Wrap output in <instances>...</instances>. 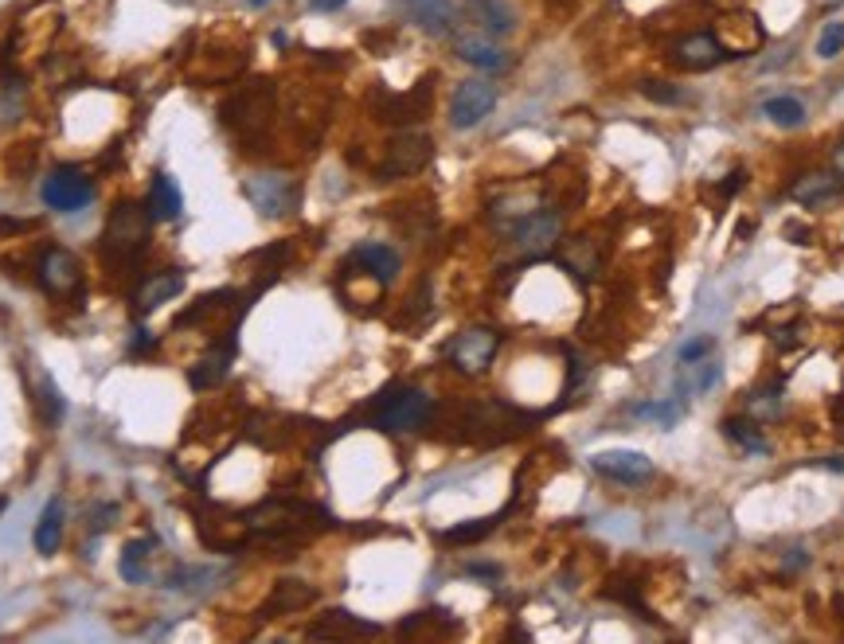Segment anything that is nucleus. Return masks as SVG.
I'll use <instances>...</instances> for the list:
<instances>
[{"label":"nucleus","mask_w":844,"mask_h":644,"mask_svg":"<svg viewBox=\"0 0 844 644\" xmlns=\"http://www.w3.org/2000/svg\"><path fill=\"white\" fill-rule=\"evenodd\" d=\"M149 243H153V215L145 211V203L121 200L102 231V262L114 273L138 270L141 258L149 255Z\"/></svg>","instance_id":"obj_1"},{"label":"nucleus","mask_w":844,"mask_h":644,"mask_svg":"<svg viewBox=\"0 0 844 644\" xmlns=\"http://www.w3.org/2000/svg\"><path fill=\"white\" fill-rule=\"evenodd\" d=\"M434 402L426 390L411 387V383H391L372 399L367 407V418L372 426H379L384 434H411V430H422L431 422Z\"/></svg>","instance_id":"obj_2"},{"label":"nucleus","mask_w":844,"mask_h":644,"mask_svg":"<svg viewBox=\"0 0 844 644\" xmlns=\"http://www.w3.org/2000/svg\"><path fill=\"white\" fill-rule=\"evenodd\" d=\"M274 86L267 79L262 82H250L243 91H235L227 102L220 106V121L231 129V133H239L243 145H255L267 137V129L274 126Z\"/></svg>","instance_id":"obj_3"},{"label":"nucleus","mask_w":844,"mask_h":644,"mask_svg":"<svg viewBox=\"0 0 844 644\" xmlns=\"http://www.w3.org/2000/svg\"><path fill=\"white\" fill-rule=\"evenodd\" d=\"M532 422H536L532 414H524V410L508 407V402L501 399H481L466 407V430L469 437H478V442H505V437L524 434Z\"/></svg>","instance_id":"obj_4"},{"label":"nucleus","mask_w":844,"mask_h":644,"mask_svg":"<svg viewBox=\"0 0 844 644\" xmlns=\"http://www.w3.org/2000/svg\"><path fill=\"white\" fill-rule=\"evenodd\" d=\"M434 79L438 74H422L407 94H387V91H376L372 94V109H376V118L387 121V126H419L434 106Z\"/></svg>","instance_id":"obj_5"},{"label":"nucleus","mask_w":844,"mask_h":644,"mask_svg":"<svg viewBox=\"0 0 844 644\" xmlns=\"http://www.w3.org/2000/svg\"><path fill=\"white\" fill-rule=\"evenodd\" d=\"M434 156V141L419 129H403V133H395L384 149V161L376 164V176L379 180H403V176H414L422 173Z\"/></svg>","instance_id":"obj_6"},{"label":"nucleus","mask_w":844,"mask_h":644,"mask_svg":"<svg viewBox=\"0 0 844 644\" xmlns=\"http://www.w3.org/2000/svg\"><path fill=\"white\" fill-rule=\"evenodd\" d=\"M36 282L56 301L79 297L83 293V266L67 246H44L36 258Z\"/></svg>","instance_id":"obj_7"},{"label":"nucleus","mask_w":844,"mask_h":644,"mask_svg":"<svg viewBox=\"0 0 844 644\" xmlns=\"http://www.w3.org/2000/svg\"><path fill=\"white\" fill-rule=\"evenodd\" d=\"M243 196H247L250 208H255L258 215H267V219L290 215V211H297V203H302L297 180L278 176V173H258V176H250V180H243Z\"/></svg>","instance_id":"obj_8"},{"label":"nucleus","mask_w":844,"mask_h":644,"mask_svg":"<svg viewBox=\"0 0 844 644\" xmlns=\"http://www.w3.org/2000/svg\"><path fill=\"white\" fill-rule=\"evenodd\" d=\"M513 243H516V250H520L524 258H543V255H551L555 250V243H560V235H563V215H560V208H532L528 215L516 223L513 231Z\"/></svg>","instance_id":"obj_9"},{"label":"nucleus","mask_w":844,"mask_h":644,"mask_svg":"<svg viewBox=\"0 0 844 644\" xmlns=\"http://www.w3.org/2000/svg\"><path fill=\"white\" fill-rule=\"evenodd\" d=\"M496 352H501V332L496 328H466L446 344V360L466 375H481L493 367Z\"/></svg>","instance_id":"obj_10"},{"label":"nucleus","mask_w":844,"mask_h":644,"mask_svg":"<svg viewBox=\"0 0 844 644\" xmlns=\"http://www.w3.org/2000/svg\"><path fill=\"white\" fill-rule=\"evenodd\" d=\"M39 196L51 211H79L94 200V180L79 164H59L56 173H47Z\"/></svg>","instance_id":"obj_11"},{"label":"nucleus","mask_w":844,"mask_h":644,"mask_svg":"<svg viewBox=\"0 0 844 644\" xmlns=\"http://www.w3.org/2000/svg\"><path fill=\"white\" fill-rule=\"evenodd\" d=\"M716 39L724 47L727 59H743V55H754L762 44H766V27L754 12L747 9H735L727 16H719L716 24Z\"/></svg>","instance_id":"obj_12"},{"label":"nucleus","mask_w":844,"mask_h":644,"mask_svg":"<svg viewBox=\"0 0 844 644\" xmlns=\"http://www.w3.org/2000/svg\"><path fill=\"white\" fill-rule=\"evenodd\" d=\"M496 109V86L485 79H466L454 86L450 98V126L454 129H473Z\"/></svg>","instance_id":"obj_13"},{"label":"nucleus","mask_w":844,"mask_h":644,"mask_svg":"<svg viewBox=\"0 0 844 644\" xmlns=\"http://www.w3.org/2000/svg\"><path fill=\"white\" fill-rule=\"evenodd\" d=\"M590 469H595L598 477H606V481L625 484V489L649 484L653 477H657L653 461L645 454H637V449H606V454H595L590 457Z\"/></svg>","instance_id":"obj_14"},{"label":"nucleus","mask_w":844,"mask_h":644,"mask_svg":"<svg viewBox=\"0 0 844 644\" xmlns=\"http://www.w3.org/2000/svg\"><path fill=\"white\" fill-rule=\"evenodd\" d=\"M669 55L672 63L684 67V71H712V67L727 59L712 32H689V36H680L677 44L669 47Z\"/></svg>","instance_id":"obj_15"},{"label":"nucleus","mask_w":844,"mask_h":644,"mask_svg":"<svg viewBox=\"0 0 844 644\" xmlns=\"http://www.w3.org/2000/svg\"><path fill=\"white\" fill-rule=\"evenodd\" d=\"M184 290V270H161V273H149L145 282L133 290V313L145 317V313L161 309L165 301L180 297Z\"/></svg>","instance_id":"obj_16"},{"label":"nucleus","mask_w":844,"mask_h":644,"mask_svg":"<svg viewBox=\"0 0 844 644\" xmlns=\"http://www.w3.org/2000/svg\"><path fill=\"white\" fill-rule=\"evenodd\" d=\"M349 266H356V270H364L372 282L379 285H391L395 278H399V255H395L387 243H360L356 250L349 255Z\"/></svg>","instance_id":"obj_17"},{"label":"nucleus","mask_w":844,"mask_h":644,"mask_svg":"<svg viewBox=\"0 0 844 644\" xmlns=\"http://www.w3.org/2000/svg\"><path fill=\"white\" fill-rule=\"evenodd\" d=\"M454 51H458L461 63L478 67V71H489V74H501V71L513 67V55H508L505 47H496V44L478 39V36H461L458 44H454Z\"/></svg>","instance_id":"obj_18"},{"label":"nucleus","mask_w":844,"mask_h":644,"mask_svg":"<svg viewBox=\"0 0 844 644\" xmlns=\"http://www.w3.org/2000/svg\"><path fill=\"white\" fill-rule=\"evenodd\" d=\"M231 360H235V340L227 336L220 348H211V355H203L192 372H188V383H192L196 390L220 387V383L227 379V372H231Z\"/></svg>","instance_id":"obj_19"},{"label":"nucleus","mask_w":844,"mask_h":644,"mask_svg":"<svg viewBox=\"0 0 844 644\" xmlns=\"http://www.w3.org/2000/svg\"><path fill=\"white\" fill-rule=\"evenodd\" d=\"M836 196H841V180L833 173H806L789 188V200L801 203V208H825Z\"/></svg>","instance_id":"obj_20"},{"label":"nucleus","mask_w":844,"mask_h":644,"mask_svg":"<svg viewBox=\"0 0 844 644\" xmlns=\"http://www.w3.org/2000/svg\"><path fill=\"white\" fill-rule=\"evenodd\" d=\"M376 633H379V625L352 618L344 609H332V613H325L317 625H309L313 641H344V636H376Z\"/></svg>","instance_id":"obj_21"},{"label":"nucleus","mask_w":844,"mask_h":644,"mask_svg":"<svg viewBox=\"0 0 844 644\" xmlns=\"http://www.w3.org/2000/svg\"><path fill=\"white\" fill-rule=\"evenodd\" d=\"M145 211L153 219H180L184 196H180V188H176L168 173H153V180H149V196H145Z\"/></svg>","instance_id":"obj_22"},{"label":"nucleus","mask_w":844,"mask_h":644,"mask_svg":"<svg viewBox=\"0 0 844 644\" xmlns=\"http://www.w3.org/2000/svg\"><path fill=\"white\" fill-rule=\"evenodd\" d=\"M317 601V590H313L309 582H278L274 594H270L267 609H262V618H270V613H297V609L313 606Z\"/></svg>","instance_id":"obj_23"},{"label":"nucleus","mask_w":844,"mask_h":644,"mask_svg":"<svg viewBox=\"0 0 844 644\" xmlns=\"http://www.w3.org/2000/svg\"><path fill=\"white\" fill-rule=\"evenodd\" d=\"M407 9H411L414 24H422L431 36H446V32L454 27L450 0H407Z\"/></svg>","instance_id":"obj_24"},{"label":"nucleus","mask_w":844,"mask_h":644,"mask_svg":"<svg viewBox=\"0 0 844 644\" xmlns=\"http://www.w3.org/2000/svg\"><path fill=\"white\" fill-rule=\"evenodd\" d=\"M719 430H724L727 442H735L739 449H747V454H771V442L762 437L754 418H724V426Z\"/></svg>","instance_id":"obj_25"},{"label":"nucleus","mask_w":844,"mask_h":644,"mask_svg":"<svg viewBox=\"0 0 844 644\" xmlns=\"http://www.w3.org/2000/svg\"><path fill=\"white\" fill-rule=\"evenodd\" d=\"M469 12H473L478 24L489 27L493 36H508L516 27V12L508 9L505 0H469Z\"/></svg>","instance_id":"obj_26"},{"label":"nucleus","mask_w":844,"mask_h":644,"mask_svg":"<svg viewBox=\"0 0 844 644\" xmlns=\"http://www.w3.org/2000/svg\"><path fill=\"white\" fill-rule=\"evenodd\" d=\"M563 266H567L575 278H595L598 273V250H595V243H590L587 235H578V238H571L567 246H563V258H560Z\"/></svg>","instance_id":"obj_27"},{"label":"nucleus","mask_w":844,"mask_h":644,"mask_svg":"<svg viewBox=\"0 0 844 644\" xmlns=\"http://www.w3.org/2000/svg\"><path fill=\"white\" fill-rule=\"evenodd\" d=\"M716 379H719V363H692V367H684L680 372V379H677V395H680V402L684 399H696V395H704V390H712L716 387Z\"/></svg>","instance_id":"obj_28"},{"label":"nucleus","mask_w":844,"mask_h":644,"mask_svg":"<svg viewBox=\"0 0 844 644\" xmlns=\"http://www.w3.org/2000/svg\"><path fill=\"white\" fill-rule=\"evenodd\" d=\"M59 543H63V504L51 500V504L44 508V516H39V524H36V551L39 554H56Z\"/></svg>","instance_id":"obj_29"},{"label":"nucleus","mask_w":844,"mask_h":644,"mask_svg":"<svg viewBox=\"0 0 844 644\" xmlns=\"http://www.w3.org/2000/svg\"><path fill=\"white\" fill-rule=\"evenodd\" d=\"M762 118H771L774 126H782V129H798V126H806V106H801L794 94H778V98L762 102Z\"/></svg>","instance_id":"obj_30"},{"label":"nucleus","mask_w":844,"mask_h":644,"mask_svg":"<svg viewBox=\"0 0 844 644\" xmlns=\"http://www.w3.org/2000/svg\"><path fill=\"white\" fill-rule=\"evenodd\" d=\"M156 539H133V543H126V551H121V578L126 582H145L149 578V554H153Z\"/></svg>","instance_id":"obj_31"},{"label":"nucleus","mask_w":844,"mask_h":644,"mask_svg":"<svg viewBox=\"0 0 844 644\" xmlns=\"http://www.w3.org/2000/svg\"><path fill=\"white\" fill-rule=\"evenodd\" d=\"M747 410H751L754 422H778L782 418V383H766L747 399Z\"/></svg>","instance_id":"obj_32"},{"label":"nucleus","mask_w":844,"mask_h":644,"mask_svg":"<svg viewBox=\"0 0 844 644\" xmlns=\"http://www.w3.org/2000/svg\"><path fill=\"white\" fill-rule=\"evenodd\" d=\"M496 527V519H469V524H461V527H450V531H442V543H450V547H458V543H481V539L489 536Z\"/></svg>","instance_id":"obj_33"},{"label":"nucleus","mask_w":844,"mask_h":644,"mask_svg":"<svg viewBox=\"0 0 844 644\" xmlns=\"http://www.w3.org/2000/svg\"><path fill=\"white\" fill-rule=\"evenodd\" d=\"M630 414L633 418H653V422H661V426L669 430V426H677L680 422V399L677 402H637Z\"/></svg>","instance_id":"obj_34"},{"label":"nucleus","mask_w":844,"mask_h":644,"mask_svg":"<svg viewBox=\"0 0 844 644\" xmlns=\"http://www.w3.org/2000/svg\"><path fill=\"white\" fill-rule=\"evenodd\" d=\"M844 51V20H829L817 36V59H836Z\"/></svg>","instance_id":"obj_35"},{"label":"nucleus","mask_w":844,"mask_h":644,"mask_svg":"<svg viewBox=\"0 0 844 644\" xmlns=\"http://www.w3.org/2000/svg\"><path fill=\"white\" fill-rule=\"evenodd\" d=\"M637 91H642L649 102H661V106H680V102H684V94H680L672 82H661V79H645Z\"/></svg>","instance_id":"obj_36"},{"label":"nucleus","mask_w":844,"mask_h":644,"mask_svg":"<svg viewBox=\"0 0 844 644\" xmlns=\"http://www.w3.org/2000/svg\"><path fill=\"white\" fill-rule=\"evenodd\" d=\"M422 317H431V282H422L414 297H407V313L399 317V325H419Z\"/></svg>","instance_id":"obj_37"},{"label":"nucleus","mask_w":844,"mask_h":644,"mask_svg":"<svg viewBox=\"0 0 844 644\" xmlns=\"http://www.w3.org/2000/svg\"><path fill=\"white\" fill-rule=\"evenodd\" d=\"M712 348H716V340H712V336H696V340H684V344H680V352H677L680 367H692V363H700L707 352H712Z\"/></svg>","instance_id":"obj_38"},{"label":"nucleus","mask_w":844,"mask_h":644,"mask_svg":"<svg viewBox=\"0 0 844 644\" xmlns=\"http://www.w3.org/2000/svg\"><path fill=\"white\" fill-rule=\"evenodd\" d=\"M39 395H44V418L51 422V426H56L59 418H63V410H67V407H63V395H59V387H56L51 379H44Z\"/></svg>","instance_id":"obj_39"},{"label":"nucleus","mask_w":844,"mask_h":644,"mask_svg":"<svg viewBox=\"0 0 844 644\" xmlns=\"http://www.w3.org/2000/svg\"><path fill=\"white\" fill-rule=\"evenodd\" d=\"M28 231H39V219H9V215H0V238H4V235H28Z\"/></svg>","instance_id":"obj_40"},{"label":"nucleus","mask_w":844,"mask_h":644,"mask_svg":"<svg viewBox=\"0 0 844 644\" xmlns=\"http://www.w3.org/2000/svg\"><path fill=\"white\" fill-rule=\"evenodd\" d=\"M743 180H747V173H743V168H735V173H727V180L719 184V196H724V200H731L735 191L743 188Z\"/></svg>","instance_id":"obj_41"},{"label":"nucleus","mask_w":844,"mask_h":644,"mask_svg":"<svg viewBox=\"0 0 844 644\" xmlns=\"http://www.w3.org/2000/svg\"><path fill=\"white\" fill-rule=\"evenodd\" d=\"M806 566H809V554L801 551V547H794V551H789V559H786V574H794V571H806Z\"/></svg>","instance_id":"obj_42"},{"label":"nucleus","mask_w":844,"mask_h":644,"mask_svg":"<svg viewBox=\"0 0 844 644\" xmlns=\"http://www.w3.org/2000/svg\"><path fill=\"white\" fill-rule=\"evenodd\" d=\"M809 465H817V469H829V472H844V454H836V457H817V461H809Z\"/></svg>","instance_id":"obj_43"},{"label":"nucleus","mask_w":844,"mask_h":644,"mask_svg":"<svg viewBox=\"0 0 844 644\" xmlns=\"http://www.w3.org/2000/svg\"><path fill=\"white\" fill-rule=\"evenodd\" d=\"M349 0H309V9L313 12H337V9H344Z\"/></svg>","instance_id":"obj_44"},{"label":"nucleus","mask_w":844,"mask_h":644,"mask_svg":"<svg viewBox=\"0 0 844 644\" xmlns=\"http://www.w3.org/2000/svg\"><path fill=\"white\" fill-rule=\"evenodd\" d=\"M829 161H833V176H836V180L844 184V141H841V145L833 149V156H829Z\"/></svg>","instance_id":"obj_45"},{"label":"nucleus","mask_w":844,"mask_h":644,"mask_svg":"<svg viewBox=\"0 0 844 644\" xmlns=\"http://www.w3.org/2000/svg\"><path fill=\"white\" fill-rule=\"evenodd\" d=\"M786 238H794L798 246H809V231L801 227V223H789V227H786Z\"/></svg>","instance_id":"obj_46"},{"label":"nucleus","mask_w":844,"mask_h":644,"mask_svg":"<svg viewBox=\"0 0 844 644\" xmlns=\"http://www.w3.org/2000/svg\"><path fill=\"white\" fill-rule=\"evenodd\" d=\"M133 336H138V344H133V348H138V352H145V348H153V344H156L153 332H145V328H138V332H133Z\"/></svg>","instance_id":"obj_47"},{"label":"nucleus","mask_w":844,"mask_h":644,"mask_svg":"<svg viewBox=\"0 0 844 644\" xmlns=\"http://www.w3.org/2000/svg\"><path fill=\"white\" fill-rule=\"evenodd\" d=\"M247 4H250V9H267L270 0H247Z\"/></svg>","instance_id":"obj_48"},{"label":"nucleus","mask_w":844,"mask_h":644,"mask_svg":"<svg viewBox=\"0 0 844 644\" xmlns=\"http://www.w3.org/2000/svg\"><path fill=\"white\" fill-rule=\"evenodd\" d=\"M4 508H9V500H4V496H0V512H4Z\"/></svg>","instance_id":"obj_49"}]
</instances>
